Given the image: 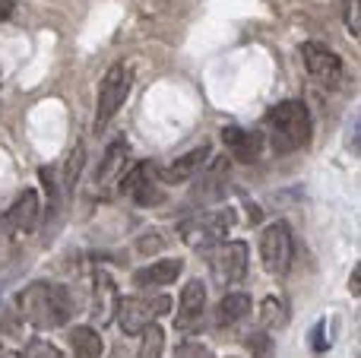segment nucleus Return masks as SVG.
Returning <instances> with one entry per match:
<instances>
[{
    "mask_svg": "<svg viewBox=\"0 0 361 358\" xmlns=\"http://www.w3.org/2000/svg\"><path fill=\"white\" fill-rule=\"evenodd\" d=\"M345 4V25H349V32L358 38V29H361V19H358V0H343Z\"/></svg>",
    "mask_w": 361,
    "mask_h": 358,
    "instance_id": "obj_26",
    "label": "nucleus"
},
{
    "mask_svg": "<svg viewBox=\"0 0 361 358\" xmlns=\"http://www.w3.org/2000/svg\"><path fill=\"white\" fill-rule=\"evenodd\" d=\"M358 279H361V266H355V270H352V279H349V289H352V295H358V292H361Z\"/></svg>",
    "mask_w": 361,
    "mask_h": 358,
    "instance_id": "obj_30",
    "label": "nucleus"
},
{
    "mask_svg": "<svg viewBox=\"0 0 361 358\" xmlns=\"http://www.w3.org/2000/svg\"><path fill=\"white\" fill-rule=\"evenodd\" d=\"M82 162H86V146L76 143L73 152H70V159H67V165H63V187H67V190H73L76 181H80Z\"/></svg>",
    "mask_w": 361,
    "mask_h": 358,
    "instance_id": "obj_20",
    "label": "nucleus"
},
{
    "mask_svg": "<svg viewBox=\"0 0 361 358\" xmlns=\"http://www.w3.org/2000/svg\"><path fill=\"white\" fill-rule=\"evenodd\" d=\"M267 140L276 156H288V152L307 146V140H311V111H307L305 101H279L267 114Z\"/></svg>",
    "mask_w": 361,
    "mask_h": 358,
    "instance_id": "obj_2",
    "label": "nucleus"
},
{
    "mask_svg": "<svg viewBox=\"0 0 361 358\" xmlns=\"http://www.w3.org/2000/svg\"><path fill=\"white\" fill-rule=\"evenodd\" d=\"M143 342H140V358H162V349H165V330L149 323L143 330Z\"/></svg>",
    "mask_w": 361,
    "mask_h": 358,
    "instance_id": "obj_19",
    "label": "nucleus"
},
{
    "mask_svg": "<svg viewBox=\"0 0 361 358\" xmlns=\"http://www.w3.org/2000/svg\"><path fill=\"white\" fill-rule=\"evenodd\" d=\"M16 308L32 327L54 330L70 321V314H73V298L57 283H32L16 295Z\"/></svg>",
    "mask_w": 361,
    "mask_h": 358,
    "instance_id": "obj_1",
    "label": "nucleus"
},
{
    "mask_svg": "<svg viewBox=\"0 0 361 358\" xmlns=\"http://www.w3.org/2000/svg\"><path fill=\"white\" fill-rule=\"evenodd\" d=\"M247 349H250V358H273V340H269V333H254L247 340Z\"/></svg>",
    "mask_w": 361,
    "mask_h": 358,
    "instance_id": "obj_22",
    "label": "nucleus"
},
{
    "mask_svg": "<svg viewBox=\"0 0 361 358\" xmlns=\"http://www.w3.org/2000/svg\"><path fill=\"white\" fill-rule=\"evenodd\" d=\"M301 57H305V67L314 80H320L324 86H339L343 82V61L339 54H333L326 44L320 42H305L301 44Z\"/></svg>",
    "mask_w": 361,
    "mask_h": 358,
    "instance_id": "obj_9",
    "label": "nucleus"
},
{
    "mask_svg": "<svg viewBox=\"0 0 361 358\" xmlns=\"http://www.w3.org/2000/svg\"><path fill=\"white\" fill-rule=\"evenodd\" d=\"M175 358H212L209 349L200 346V342H180L175 349Z\"/></svg>",
    "mask_w": 361,
    "mask_h": 358,
    "instance_id": "obj_25",
    "label": "nucleus"
},
{
    "mask_svg": "<svg viewBox=\"0 0 361 358\" xmlns=\"http://www.w3.org/2000/svg\"><path fill=\"white\" fill-rule=\"evenodd\" d=\"M111 358H127V355H124V349H114V352H111Z\"/></svg>",
    "mask_w": 361,
    "mask_h": 358,
    "instance_id": "obj_31",
    "label": "nucleus"
},
{
    "mask_svg": "<svg viewBox=\"0 0 361 358\" xmlns=\"http://www.w3.org/2000/svg\"><path fill=\"white\" fill-rule=\"evenodd\" d=\"M121 194H127L137 206H159L165 200L162 181H159V168L149 162H140L121 178Z\"/></svg>",
    "mask_w": 361,
    "mask_h": 358,
    "instance_id": "obj_8",
    "label": "nucleus"
},
{
    "mask_svg": "<svg viewBox=\"0 0 361 358\" xmlns=\"http://www.w3.org/2000/svg\"><path fill=\"white\" fill-rule=\"evenodd\" d=\"M206 159H209V143H200L197 149L178 156L175 162L169 165V168L159 171V181H162V184H184V181H190V178L197 175L200 168H203Z\"/></svg>",
    "mask_w": 361,
    "mask_h": 358,
    "instance_id": "obj_13",
    "label": "nucleus"
},
{
    "mask_svg": "<svg viewBox=\"0 0 361 358\" xmlns=\"http://www.w3.org/2000/svg\"><path fill=\"white\" fill-rule=\"evenodd\" d=\"M324 330H326V323L320 321L317 327H314V333H311V349H314L317 355H324V352H326V346H330V342L324 340Z\"/></svg>",
    "mask_w": 361,
    "mask_h": 358,
    "instance_id": "obj_27",
    "label": "nucleus"
},
{
    "mask_svg": "<svg viewBox=\"0 0 361 358\" xmlns=\"http://www.w3.org/2000/svg\"><path fill=\"white\" fill-rule=\"evenodd\" d=\"M13 10H16V0H0V23H4V19H10Z\"/></svg>",
    "mask_w": 361,
    "mask_h": 358,
    "instance_id": "obj_28",
    "label": "nucleus"
},
{
    "mask_svg": "<svg viewBox=\"0 0 361 358\" xmlns=\"http://www.w3.org/2000/svg\"><path fill=\"white\" fill-rule=\"evenodd\" d=\"M260 321H263V327H267V330L282 327V323L288 321L286 304H282L279 298H267V302H263V308H260Z\"/></svg>",
    "mask_w": 361,
    "mask_h": 358,
    "instance_id": "obj_21",
    "label": "nucleus"
},
{
    "mask_svg": "<svg viewBox=\"0 0 361 358\" xmlns=\"http://www.w3.org/2000/svg\"><path fill=\"white\" fill-rule=\"evenodd\" d=\"M169 308H171V302L165 295H159V298L130 295V298H118V311H114V317H118L124 336H140L159 314H169Z\"/></svg>",
    "mask_w": 361,
    "mask_h": 358,
    "instance_id": "obj_5",
    "label": "nucleus"
},
{
    "mask_svg": "<svg viewBox=\"0 0 361 358\" xmlns=\"http://www.w3.org/2000/svg\"><path fill=\"white\" fill-rule=\"evenodd\" d=\"M124 159H127V143L124 140H114V143L105 149V156H102L99 171H95V184H99L102 190H108V184L121 178V165H124Z\"/></svg>",
    "mask_w": 361,
    "mask_h": 358,
    "instance_id": "obj_16",
    "label": "nucleus"
},
{
    "mask_svg": "<svg viewBox=\"0 0 361 358\" xmlns=\"http://www.w3.org/2000/svg\"><path fill=\"white\" fill-rule=\"evenodd\" d=\"M0 355H4V349H0Z\"/></svg>",
    "mask_w": 361,
    "mask_h": 358,
    "instance_id": "obj_32",
    "label": "nucleus"
},
{
    "mask_svg": "<svg viewBox=\"0 0 361 358\" xmlns=\"http://www.w3.org/2000/svg\"><path fill=\"white\" fill-rule=\"evenodd\" d=\"M159 247H162V238H143L140 241V251H159Z\"/></svg>",
    "mask_w": 361,
    "mask_h": 358,
    "instance_id": "obj_29",
    "label": "nucleus"
},
{
    "mask_svg": "<svg viewBox=\"0 0 361 358\" xmlns=\"http://www.w3.org/2000/svg\"><path fill=\"white\" fill-rule=\"evenodd\" d=\"M228 228H231V209H209V213H197L180 222V238L190 247H197V251H209V247L222 245Z\"/></svg>",
    "mask_w": 361,
    "mask_h": 358,
    "instance_id": "obj_3",
    "label": "nucleus"
},
{
    "mask_svg": "<svg viewBox=\"0 0 361 358\" xmlns=\"http://www.w3.org/2000/svg\"><path fill=\"white\" fill-rule=\"evenodd\" d=\"M209 273L219 285H235L247 273V245L244 241H222L209 247Z\"/></svg>",
    "mask_w": 361,
    "mask_h": 358,
    "instance_id": "obj_7",
    "label": "nucleus"
},
{
    "mask_svg": "<svg viewBox=\"0 0 361 358\" xmlns=\"http://www.w3.org/2000/svg\"><path fill=\"white\" fill-rule=\"evenodd\" d=\"M70 349L73 358H102L105 346H102V336L92 327H73L70 330Z\"/></svg>",
    "mask_w": 361,
    "mask_h": 358,
    "instance_id": "obj_18",
    "label": "nucleus"
},
{
    "mask_svg": "<svg viewBox=\"0 0 361 358\" xmlns=\"http://www.w3.org/2000/svg\"><path fill=\"white\" fill-rule=\"evenodd\" d=\"M180 270H184V260H156V264L143 266V270L133 273V285H140V289H156V285H169L175 283L180 276Z\"/></svg>",
    "mask_w": 361,
    "mask_h": 358,
    "instance_id": "obj_15",
    "label": "nucleus"
},
{
    "mask_svg": "<svg viewBox=\"0 0 361 358\" xmlns=\"http://www.w3.org/2000/svg\"><path fill=\"white\" fill-rule=\"evenodd\" d=\"M292 257H295V241H292V228L288 222H273L263 228L260 235V260L267 266V273L273 276H286L292 270Z\"/></svg>",
    "mask_w": 361,
    "mask_h": 358,
    "instance_id": "obj_6",
    "label": "nucleus"
},
{
    "mask_svg": "<svg viewBox=\"0 0 361 358\" xmlns=\"http://www.w3.org/2000/svg\"><path fill=\"white\" fill-rule=\"evenodd\" d=\"M19 358H61V352H57V346H51V342H44V340H32Z\"/></svg>",
    "mask_w": 361,
    "mask_h": 358,
    "instance_id": "obj_23",
    "label": "nucleus"
},
{
    "mask_svg": "<svg viewBox=\"0 0 361 358\" xmlns=\"http://www.w3.org/2000/svg\"><path fill=\"white\" fill-rule=\"evenodd\" d=\"M38 213H42V206H38V194L35 190H23V194L16 197V203L10 206V213H6V226H10L16 235H25V232L35 228Z\"/></svg>",
    "mask_w": 361,
    "mask_h": 358,
    "instance_id": "obj_14",
    "label": "nucleus"
},
{
    "mask_svg": "<svg viewBox=\"0 0 361 358\" xmlns=\"http://www.w3.org/2000/svg\"><path fill=\"white\" fill-rule=\"evenodd\" d=\"M130 86H133V73L127 63H114V67H108L105 80H102L99 86V105H95V130H102V127L108 124V121L114 118V114L124 108L127 95H130Z\"/></svg>",
    "mask_w": 361,
    "mask_h": 358,
    "instance_id": "obj_4",
    "label": "nucleus"
},
{
    "mask_svg": "<svg viewBox=\"0 0 361 358\" xmlns=\"http://www.w3.org/2000/svg\"><path fill=\"white\" fill-rule=\"evenodd\" d=\"M118 285L111 283V276L108 273H95L92 276V321L99 323V327H105V323L114 321V311H118Z\"/></svg>",
    "mask_w": 361,
    "mask_h": 358,
    "instance_id": "obj_12",
    "label": "nucleus"
},
{
    "mask_svg": "<svg viewBox=\"0 0 361 358\" xmlns=\"http://www.w3.org/2000/svg\"><path fill=\"white\" fill-rule=\"evenodd\" d=\"M222 143L238 162L254 165L263 152V133L260 130H244V127H225Z\"/></svg>",
    "mask_w": 361,
    "mask_h": 358,
    "instance_id": "obj_11",
    "label": "nucleus"
},
{
    "mask_svg": "<svg viewBox=\"0 0 361 358\" xmlns=\"http://www.w3.org/2000/svg\"><path fill=\"white\" fill-rule=\"evenodd\" d=\"M38 178L44 184V194H48V206H57V171L48 165V168L38 171Z\"/></svg>",
    "mask_w": 361,
    "mask_h": 358,
    "instance_id": "obj_24",
    "label": "nucleus"
},
{
    "mask_svg": "<svg viewBox=\"0 0 361 358\" xmlns=\"http://www.w3.org/2000/svg\"><path fill=\"white\" fill-rule=\"evenodd\" d=\"M203 311H206V285L200 283V279H190V283L180 289V302H178V314H175L178 330L200 327Z\"/></svg>",
    "mask_w": 361,
    "mask_h": 358,
    "instance_id": "obj_10",
    "label": "nucleus"
},
{
    "mask_svg": "<svg viewBox=\"0 0 361 358\" xmlns=\"http://www.w3.org/2000/svg\"><path fill=\"white\" fill-rule=\"evenodd\" d=\"M247 314H250V295L231 292V295H225L216 308V327H231V323H238Z\"/></svg>",
    "mask_w": 361,
    "mask_h": 358,
    "instance_id": "obj_17",
    "label": "nucleus"
}]
</instances>
